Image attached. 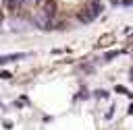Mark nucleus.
Wrapping results in <instances>:
<instances>
[{"instance_id": "obj_6", "label": "nucleus", "mask_w": 133, "mask_h": 130, "mask_svg": "<svg viewBox=\"0 0 133 130\" xmlns=\"http://www.w3.org/2000/svg\"><path fill=\"white\" fill-rule=\"evenodd\" d=\"M98 97H102V99H106V97H108V93H106V91H98Z\"/></svg>"}, {"instance_id": "obj_1", "label": "nucleus", "mask_w": 133, "mask_h": 130, "mask_svg": "<svg viewBox=\"0 0 133 130\" xmlns=\"http://www.w3.org/2000/svg\"><path fill=\"white\" fill-rule=\"evenodd\" d=\"M54 14H56V4H54V0H39V4H37L35 10H33V23H35L39 29L48 31V29H52V19H54Z\"/></svg>"}, {"instance_id": "obj_3", "label": "nucleus", "mask_w": 133, "mask_h": 130, "mask_svg": "<svg viewBox=\"0 0 133 130\" xmlns=\"http://www.w3.org/2000/svg\"><path fill=\"white\" fill-rule=\"evenodd\" d=\"M29 54H8V56H0V64H6V62H15V60H21V58H27Z\"/></svg>"}, {"instance_id": "obj_2", "label": "nucleus", "mask_w": 133, "mask_h": 130, "mask_svg": "<svg viewBox=\"0 0 133 130\" xmlns=\"http://www.w3.org/2000/svg\"><path fill=\"white\" fill-rule=\"evenodd\" d=\"M100 12H102V2H100V0H91L85 8H81V10H79L77 19H79L81 23H91Z\"/></svg>"}, {"instance_id": "obj_4", "label": "nucleus", "mask_w": 133, "mask_h": 130, "mask_svg": "<svg viewBox=\"0 0 133 130\" xmlns=\"http://www.w3.org/2000/svg\"><path fill=\"white\" fill-rule=\"evenodd\" d=\"M4 4H6V8H10V10H17V8L21 6V0H4Z\"/></svg>"}, {"instance_id": "obj_7", "label": "nucleus", "mask_w": 133, "mask_h": 130, "mask_svg": "<svg viewBox=\"0 0 133 130\" xmlns=\"http://www.w3.org/2000/svg\"><path fill=\"white\" fill-rule=\"evenodd\" d=\"M129 113H133V103H131V105H129Z\"/></svg>"}, {"instance_id": "obj_5", "label": "nucleus", "mask_w": 133, "mask_h": 130, "mask_svg": "<svg viewBox=\"0 0 133 130\" xmlns=\"http://www.w3.org/2000/svg\"><path fill=\"white\" fill-rule=\"evenodd\" d=\"M39 0H21V6H37Z\"/></svg>"}, {"instance_id": "obj_8", "label": "nucleus", "mask_w": 133, "mask_h": 130, "mask_svg": "<svg viewBox=\"0 0 133 130\" xmlns=\"http://www.w3.org/2000/svg\"><path fill=\"white\" fill-rule=\"evenodd\" d=\"M129 78H131V80H133V68H131V76H129Z\"/></svg>"}]
</instances>
